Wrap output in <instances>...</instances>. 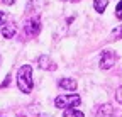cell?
I'll return each instance as SVG.
<instances>
[{"mask_svg":"<svg viewBox=\"0 0 122 117\" xmlns=\"http://www.w3.org/2000/svg\"><path fill=\"white\" fill-rule=\"evenodd\" d=\"M17 85H19V90L24 93H29L32 90V68L29 65H24L19 68L17 71Z\"/></svg>","mask_w":122,"mask_h":117,"instance_id":"cell-1","label":"cell"},{"mask_svg":"<svg viewBox=\"0 0 122 117\" xmlns=\"http://www.w3.org/2000/svg\"><path fill=\"white\" fill-rule=\"evenodd\" d=\"M80 95H59L54 100V105L58 109H73L75 105H80Z\"/></svg>","mask_w":122,"mask_h":117,"instance_id":"cell-2","label":"cell"},{"mask_svg":"<svg viewBox=\"0 0 122 117\" xmlns=\"http://www.w3.org/2000/svg\"><path fill=\"white\" fill-rule=\"evenodd\" d=\"M115 60H117V54L114 51H103L102 56H100V68L102 70H109L115 65Z\"/></svg>","mask_w":122,"mask_h":117,"instance_id":"cell-3","label":"cell"},{"mask_svg":"<svg viewBox=\"0 0 122 117\" xmlns=\"http://www.w3.org/2000/svg\"><path fill=\"white\" fill-rule=\"evenodd\" d=\"M39 31H41V22H39V19H30V20H27V24H25V34H27V36H36V34H39Z\"/></svg>","mask_w":122,"mask_h":117,"instance_id":"cell-4","label":"cell"},{"mask_svg":"<svg viewBox=\"0 0 122 117\" xmlns=\"http://www.w3.org/2000/svg\"><path fill=\"white\" fill-rule=\"evenodd\" d=\"M37 65H39V68H42V70H54L56 66H54V63L49 60L46 54H42V56H39V60H37Z\"/></svg>","mask_w":122,"mask_h":117,"instance_id":"cell-5","label":"cell"},{"mask_svg":"<svg viewBox=\"0 0 122 117\" xmlns=\"http://www.w3.org/2000/svg\"><path fill=\"white\" fill-rule=\"evenodd\" d=\"M59 86L65 90H70V92H75L76 90V81L73 78H61L59 80Z\"/></svg>","mask_w":122,"mask_h":117,"instance_id":"cell-6","label":"cell"},{"mask_svg":"<svg viewBox=\"0 0 122 117\" xmlns=\"http://www.w3.org/2000/svg\"><path fill=\"white\" fill-rule=\"evenodd\" d=\"M15 31H17V29H15V25L14 24H5L4 27H2V36L4 37H14L15 36Z\"/></svg>","mask_w":122,"mask_h":117,"instance_id":"cell-7","label":"cell"},{"mask_svg":"<svg viewBox=\"0 0 122 117\" xmlns=\"http://www.w3.org/2000/svg\"><path fill=\"white\" fill-rule=\"evenodd\" d=\"M107 5H109V0H93V7H95V10L98 14H102Z\"/></svg>","mask_w":122,"mask_h":117,"instance_id":"cell-8","label":"cell"},{"mask_svg":"<svg viewBox=\"0 0 122 117\" xmlns=\"http://www.w3.org/2000/svg\"><path fill=\"white\" fill-rule=\"evenodd\" d=\"M63 117H85V115H83V112L76 110V109H66Z\"/></svg>","mask_w":122,"mask_h":117,"instance_id":"cell-9","label":"cell"},{"mask_svg":"<svg viewBox=\"0 0 122 117\" xmlns=\"http://www.w3.org/2000/svg\"><path fill=\"white\" fill-rule=\"evenodd\" d=\"M112 37H122V25L120 27H117V29H114V32H112Z\"/></svg>","mask_w":122,"mask_h":117,"instance_id":"cell-10","label":"cell"},{"mask_svg":"<svg viewBox=\"0 0 122 117\" xmlns=\"http://www.w3.org/2000/svg\"><path fill=\"white\" fill-rule=\"evenodd\" d=\"M115 15H117L119 19H122V2H119L117 7H115Z\"/></svg>","mask_w":122,"mask_h":117,"instance_id":"cell-11","label":"cell"},{"mask_svg":"<svg viewBox=\"0 0 122 117\" xmlns=\"http://www.w3.org/2000/svg\"><path fill=\"white\" fill-rule=\"evenodd\" d=\"M115 98H117V102H119V104H122V86H119V88H117Z\"/></svg>","mask_w":122,"mask_h":117,"instance_id":"cell-12","label":"cell"},{"mask_svg":"<svg viewBox=\"0 0 122 117\" xmlns=\"http://www.w3.org/2000/svg\"><path fill=\"white\" fill-rule=\"evenodd\" d=\"M5 19H7V14L5 12H0V25H5Z\"/></svg>","mask_w":122,"mask_h":117,"instance_id":"cell-13","label":"cell"},{"mask_svg":"<svg viewBox=\"0 0 122 117\" xmlns=\"http://www.w3.org/2000/svg\"><path fill=\"white\" fill-rule=\"evenodd\" d=\"M9 81H10V75H9V76H7V78H5V81H4V83H2V86H7V85H9Z\"/></svg>","mask_w":122,"mask_h":117,"instance_id":"cell-14","label":"cell"},{"mask_svg":"<svg viewBox=\"0 0 122 117\" xmlns=\"http://www.w3.org/2000/svg\"><path fill=\"white\" fill-rule=\"evenodd\" d=\"M14 2H15V0H4V4H5V5H12Z\"/></svg>","mask_w":122,"mask_h":117,"instance_id":"cell-15","label":"cell"},{"mask_svg":"<svg viewBox=\"0 0 122 117\" xmlns=\"http://www.w3.org/2000/svg\"><path fill=\"white\" fill-rule=\"evenodd\" d=\"M73 2H75V0H73Z\"/></svg>","mask_w":122,"mask_h":117,"instance_id":"cell-16","label":"cell"}]
</instances>
